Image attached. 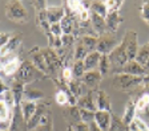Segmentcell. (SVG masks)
I'll return each mask as SVG.
<instances>
[{
	"label": "cell",
	"instance_id": "1",
	"mask_svg": "<svg viewBox=\"0 0 149 131\" xmlns=\"http://www.w3.org/2000/svg\"><path fill=\"white\" fill-rule=\"evenodd\" d=\"M143 77H137V75H130L125 73H118L113 74L112 77V86L113 89L118 91H133L137 87H143Z\"/></svg>",
	"mask_w": 149,
	"mask_h": 131
},
{
	"label": "cell",
	"instance_id": "2",
	"mask_svg": "<svg viewBox=\"0 0 149 131\" xmlns=\"http://www.w3.org/2000/svg\"><path fill=\"white\" fill-rule=\"evenodd\" d=\"M43 78H47V75L43 72H40L31 61H23L19 72L16 73L13 80L17 82H22L23 85H28L31 82L43 80Z\"/></svg>",
	"mask_w": 149,
	"mask_h": 131
},
{
	"label": "cell",
	"instance_id": "3",
	"mask_svg": "<svg viewBox=\"0 0 149 131\" xmlns=\"http://www.w3.org/2000/svg\"><path fill=\"white\" fill-rule=\"evenodd\" d=\"M6 16L7 19L17 24H24L29 19V13L25 5L19 1V0H12L6 3Z\"/></svg>",
	"mask_w": 149,
	"mask_h": 131
},
{
	"label": "cell",
	"instance_id": "4",
	"mask_svg": "<svg viewBox=\"0 0 149 131\" xmlns=\"http://www.w3.org/2000/svg\"><path fill=\"white\" fill-rule=\"evenodd\" d=\"M41 53L44 56V60L47 62V69H48V77L52 78V80H56V74L60 73L61 74V70H63V62L59 58L56 50L51 49V48H44L41 49Z\"/></svg>",
	"mask_w": 149,
	"mask_h": 131
},
{
	"label": "cell",
	"instance_id": "5",
	"mask_svg": "<svg viewBox=\"0 0 149 131\" xmlns=\"http://www.w3.org/2000/svg\"><path fill=\"white\" fill-rule=\"evenodd\" d=\"M117 47V38H116L115 33H108L99 36V43H97V48L96 50L100 54H105L108 56L112 50H115V48Z\"/></svg>",
	"mask_w": 149,
	"mask_h": 131
},
{
	"label": "cell",
	"instance_id": "6",
	"mask_svg": "<svg viewBox=\"0 0 149 131\" xmlns=\"http://www.w3.org/2000/svg\"><path fill=\"white\" fill-rule=\"evenodd\" d=\"M123 41L125 44V49H127V54H128V60L133 61L137 56L139 52V44H137V33L134 31H127V33L124 34Z\"/></svg>",
	"mask_w": 149,
	"mask_h": 131
},
{
	"label": "cell",
	"instance_id": "7",
	"mask_svg": "<svg viewBox=\"0 0 149 131\" xmlns=\"http://www.w3.org/2000/svg\"><path fill=\"white\" fill-rule=\"evenodd\" d=\"M3 61V70L1 72L7 75V77H15L16 73L19 72V69H20V65H22V61L17 56H8L6 58H1Z\"/></svg>",
	"mask_w": 149,
	"mask_h": 131
},
{
	"label": "cell",
	"instance_id": "8",
	"mask_svg": "<svg viewBox=\"0 0 149 131\" xmlns=\"http://www.w3.org/2000/svg\"><path fill=\"white\" fill-rule=\"evenodd\" d=\"M22 38H23L22 33L11 34V38H9V41L7 43V45L0 50V56H1V58H6V57H8V56H12L13 52H16V50L20 48V45H22Z\"/></svg>",
	"mask_w": 149,
	"mask_h": 131
},
{
	"label": "cell",
	"instance_id": "9",
	"mask_svg": "<svg viewBox=\"0 0 149 131\" xmlns=\"http://www.w3.org/2000/svg\"><path fill=\"white\" fill-rule=\"evenodd\" d=\"M47 107H48V103H39L37 102L36 112H35L33 117L25 123V125H27V131H35L39 126H40V121H41V118H43V115L47 112L45 111Z\"/></svg>",
	"mask_w": 149,
	"mask_h": 131
},
{
	"label": "cell",
	"instance_id": "10",
	"mask_svg": "<svg viewBox=\"0 0 149 131\" xmlns=\"http://www.w3.org/2000/svg\"><path fill=\"white\" fill-rule=\"evenodd\" d=\"M29 56H31L32 61L31 62L35 66H36L40 72H43L44 74L48 77V69H47V62L45 60H44V56L43 53H41V48L39 47H35L33 49H31V52H29Z\"/></svg>",
	"mask_w": 149,
	"mask_h": 131
},
{
	"label": "cell",
	"instance_id": "11",
	"mask_svg": "<svg viewBox=\"0 0 149 131\" xmlns=\"http://www.w3.org/2000/svg\"><path fill=\"white\" fill-rule=\"evenodd\" d=\"M124 21L123 16L120 15V12H116V11H109L108 15L105 17V24H107V29L111 33H116L120 28L121 23Z\"/></svg>",
	"mask_w": 149,
	"mask_h": 131
},
{
	"label": "cell",
	"instance_id": "12",
	"mask_svg": "<svg viewBox=\"0 0 149 131\" xmlns=\"http://www.w3.org/2000/svg\"><path fill=\"white\" fill-rule=\"evenodd\" d=\"M102 80V75L100 74L99 70H91V72H85V74L83 75L81 81L84 82V85L87 86L88 90H95L97 86L100 85Z\"/></svg>",
	"mask_w": 149,
	"mask_h": 131
},
{
	"label": "cell",
	"instance_id": "13",
	"mask_svg": "<svg viewBox=\"0 0 149 131\" xmlns=\"http://www.w3.org/2000/svg\"><path fill=\"white\" fill-rule=\"evenodd\" d=\"M120 73H125V74H130V75H137V77H144L148 73L145 68L143 65H140L137 61H128L123 69L120 70Z\"/></svg>",
	"mask_w": 149,
	"mask_h": 131
},
{
	"label": "cell",
	"instance_id": "14",
	"mask_svg": "<svg viewBox=\"0 0 149 131\" xmlns=\"http://www.w3.org/2000/svg\"><path fill=\"white\" fill-rule=\"evenodd\" d=\"M89 21H91V25H92L93 32H95L97 36H102V34L108 33L107 24H105V19H104V17H101V16L96 15V13L91 12Z\"/></svg>",
	"mask_w": 149,
	"mask_h": 131
},
{
	"label": "cell",
	"instance_id": "15",
	"mask_svg": "<svg viewBox=\"0 0 149 131\" xmlns=\"http://www.w3.org/2000/svg\"><path fill=\"white\" fill-rule=\"evenodd\" d=\"M96 91L95 90H89L87 94H84L83 97H80L77 99V107L83 110H89V111H97L96 107V102H95V95Z\"/></svg>",
	"mask_w": 149,
	"mask_h": 131
},
{
	"label": "cell",
	"instance_id": "16",
	"mask_svg": "<svg viewBox=\"0 0 149 131\" xmlns=\"http://www.w3.org/2000/svg\"><path fill=\"white\" fill-rule=\"evenodd\" d=\"M63 117H64L65 122H67L69 126H74L81 122L80 109H79L77 106H65L64 111H63Z\"/></svg>",
	"mask_w": 149,
	"mask_h": 131
},
{
	"label": "cell",
	"instance_id": "17",
	"mask_svg": "<svg viewBox=\"0 0 149 131\" xmlns=\"http://www.w3.org/2000/svg\"><path fill=\"white\" fill-rule=\"evenodd\" d=\"M112 122V112L111 111H101L97 110L95 112V123L101 128L102 131H108Z\"/></svg>",
	"mask_w": 149,
	"mask_h": 131
},
{
	"label": "cell",
	"instance_id": "18",
	"mask_svg": "<svg viewBox=\"0 0 149 131\" xmlns=\"http://www.w3.org/2000/svg\"><path fill=\"white\" fill-rule=\"evenodd\" d=\"M96 107L97 110H101V111H111L112 105H111V98L109 95L102 90H97L96 91Z\"/></svg>",
	"mask_w": 149,
	"mask_h": 131
},
{
	"label": "cell",
	"instance_id": "19",
	"mask_svg": "<svg viewBox=\"0 0 149 131\" xmlns=\"http://www.w3.org/2000/svg\"><path fill=\"white\" fill-rule=\"evenodd\" d=\"M136 99H134L133 97L130 98L129 101L127 102V105H125V110H124V115H123V122H124L125 125L129 127V125L132 123V121L134 119V117H136Z\"/></svg>",
	"mask_w": 149,
	"mask_h": 131
},
{
	"label": "cell",
	"instance_id": "20",
	"mask_svg": "<svg viewBox=\"0 0 149 131\" xmlns=\"http://www.w3.org/2000/svg\"><path fill=\"white\" fill-rule=\"evenodd\" d=\"M20 110H22V114H23V119H24V122L27 123V122L33 117L35 112H36L37 102H31V101L23 99L22 102H20Z\"/></svg>",
	"mask_w": 149,
	"mask_h": 131
},
{
	"label": "cell",
	"instance_id": "21",
	"mask_svg": "<svg viewBox=\"0 0 149 131\" xmlns=\"http://www.w3.org/2000/svg\"><path fill=\"white\" fill-rule=\"evenodd\" d=\"M68 87H69V93H71L73 97L77 98V99L89 91L81 80H72V81L68 84Z\"/></svg>",
	"mask_w": 149,
	"mask_h": 131
},
{
	"label": "cell",
	"instance_id": "22",
	"mask_svg": "<svg viewBox=\"0 0 149 131\" xmlns=\"http://www.w3.org/2000/svg\"><path fill=\"white\" fill-rule=\"evenodd\" d=\"M100 58H101V54L99 52H92V53H88L85 60H84V68H85V72H91V70H96V68H99V62Z\"/></svg>",
	"mask_w": 149,
	"mask_h": 131
},
{
	"label": "cell",
	"instance_id": "23",
	"mask_svg": "<svg viewBox=\"0 0 149 131\" xmlns=\"http://www.w3.org/2000/svg\"><path fill=\"white\" fill-rule=\"evenodd\" d=\"M13 111L8 107L6 102L3 99V95L0 97V123H11L13 118Z\"/></svg>",
	"mask_w": 149,
	"mask_h": 131
},
{
	"label": "cell",
	"instance_id": "24",
	"mask_svg": "<svg viewBox=\"0 0 149 131\" xmlns=\"http://www.w3.org/2000/svg\"><path fill=\"white\" fill-rule=\"evenodd\" d=\"M43 98H44V94L41 90L31 89V87H25L24 94H23V99L31 101V102H40Z\"/></svg>",
	"mask_w": 149,
	"mask_h": 131
},
{
	"label": "cell",
	"instance_id": "25",
	"mask_svg": "<svg viewBox=\"0 0 149 131\" xmlns=\"http://www.w3.org/2000/svg\"><path fill=\"white\" fill-rule=\"evenodd\" d=\"M87 54H88V52L85 49V47L83 45L80 38H77L76 44H74V48H73V62L74 61H84Z\"/></svg>",
	"mask_w": 149,
	"mask_h": 131
},
{
	"label": "cell",
	"instance_id": "26",
	"mask_svg": "<svg viewBox=\"0 0 149 131\" xmlns=\"http://www.w3.org/2000/svg\"><path fill=\"white\" fill-rule=\"evenodd\" d=\"M83 43V45L85 47L88 53L96 52L97 43H99V36H84V37H79Z\"/></svg>",
	"mask_w": 149,
	"mask_h": 131
},
{
	"label": "cell",
	"instance_id": "27",
	"mask_svg": "<svg viewBox=\"0 0 149 131\" xmlns=\"http://www.w3.org/2000/svg\"><path fill=\"white\" fill-rule=\"evenodd\" d=\"M89 11L99 16H101V17H104V19H105L107 15H108V8H107L105 1H91Z\"/></svg>",
	"mask_w": 149,
	"mask_h": 131
},
{
	"label": "cell",
	"instance_id": "28",
	"mask_svg": "<svg viewBox=\"0 0 149 131\" xmlns=\"http://www.w3.org/2000/svg\"><path fill=\"white\" fill-rule=\"evenodd\" d=\"M148 60H149V45H148V43H146L139 48V52H137V56H136V58H134V61H137L140 65H143L144 68H145Z\"/></svg>",
	"mask_w": 149,
	"mask_h": 131
},
{
	"label": "cell",
	"instance_id": "29",
	"mask_svg": "<svg viewBox=\"0 0 149 131\" xmlns=\"http://www.w3.org/2000/svg\"><path fill=\"white\" fill-rule=\"evenodd\" d=\"M108 131H129V127L123 122L120 117H116L112 114V122Z\"/></svg>",
	"mask_w": 149,
	"mask_h": 131
},
{
	"label": "cell",
	"instance_id": "30",
	"mask_svg": "<svg viewBox=\"0 0 149 131\" xmlns=\"http://www.w3.org/2000/svg\"><path fill=\"white\" fill-rule=\"evenodd\" d=\"M97 70L100 72V74L102 77H107L108 73H111V62H109V58L108 56L105 54H101V58H100V62H99V68Z\"/></svg>",
	"mask_w": 149,
	"mask_h": 131
},
{
	"label": "cell",
	"instance_id": "31",
	"mask_svg": "<svg viewBox=\"0 0 149 131\" xmlns=\"http://www.w3.org/2000/svg\"><path fill=\"white\" fill-rule=\"evenodd\" d=\"M129 131H149V127L144 119L139 118L136 115L134 119L132 121V123L129 125Z\"/></svg>",
	"mask_w": 149,
	"mask_h": 131
},
{
	"label": "cell",
	"instance_id": "32",
	"mask_svg": "<svg viewBox=\"0 0 149 131\" xmlns=\"http://www.w3.org/2000/svg\"><path fill=\"white\" fill-rule=\"evenodd\" d=\"M71 68H72V73H73L74 80H81L83 75L85 74V68H84L83 61H74Z\"/></svg>",
	"mask_w": 149,
	"mask_h": 131
},
{
	"label": "cell",
	"instance_id": "33",
	"mask_svg": "<svg viewBox=\"0 0 149 131\" xmlns=\"http://www.w3.org/2000/svg\"><path fill=\"white\" fill-rule=\"evenodd\" d=\"M149 107V97L145 94H141L136 99V111H145Z\"/></svg>",
	"mask_w": 149,
	"mask_h": 131
},
{
	"label": "cell",
	"instance_id": "34",
	"mask_svg": "<svg viewBox=\"0 0 149 131\" xmlns=\"http://www.w3.org/2000/svg\"><path fill=\"white\" fill-rule=\"evenodd\" d=\"M3 99L4 102L8 105V107L11 110H15L16 107H17V103H16V99H15V95H13L12 90L9 89V90H7L6 93L3 94Z\"/></svg>",
	"mask_w": 149,
	"mask_h": 131
},
{
	"label": "cell",
	"instance_id": "35",
	"mask_svg": "<svg viewBox=\"0 0 149 131\" xmlns=\"http://www.w3.org/2000/svg\"><path fill=\"white\" fill-rule=\"evenodd\" d=\"M71 93H65V91L63 90H59L57 93L55 94V101L57 105H60V106H68V97Z\"/></svg>",
	"mask_w": 149,
	"mask_h": 131
},
{
	"label": "cell",
	"instance_id": "36",
	"mask_svg": "<svg viewBox=\"0 0 149 131\" xmlns=\"http://www.w3.org/2000/svg\"><path fill=\"white\" fill-rule=\"evenodd\" d=\"M47 36H48V45H49L48 48H51V49H53V50H59L60 48L63 47L61 37H56V36H53V34H51V33H48Z\"/></svg>",
	"mask_w": 149,
	"mask_h": 131
},
{
	"label": "cell",
	"instance_id": "37",
	"mask_svg": "<svg viewBox=\"0 0 149 131\" xmlns=\"http://www.w3.org/2000/svg\"><path fill=\"white\" fill-rule=\"evenodd\" d=\"M95 112L96 111H89V110H83L80 109V118H81V122L83 123H92L95 122Z\"/></svg>",
	"mask_w": 149,
	"mask_h": 131
},
{
	"label": "cell",
	"instance_id": "38",
	"mask_svg": "<svg viewBox=\"0 0 149 131\" xmlns=\"http://www.w3.org/2000/svg\"><path fill=\"white\" fill-rule=\"evenodd\" d=\"M60 80H61L63 82H65V84L68 85L69 82L72 81V80H74L73 78V73H72V68L71 66H65V68H63L61 70V74H60Z\"/></svg>",
	"mask_w": 149,
	"mask_h": 131
},
{
	"label": "cell",
	"instance_id": "39",
	"mask_svg": "<svg viewBox=\"0 0 149 131\" xmlns=\"http://www.w3.org/2000/svg\"><path fill=\"white\" fill-rule=\"evenodd\" d=\"M105 4H107V8H108V12L109 11L120 12V8H121V5L124 4V1H123V0H107Z\"/></svg>",
	"mask_w": 149,
	"mask_h": 131
},
{
	"label": "cell",
	"instance_id": "40",
	"mask_svg": "<svg viewBox=\"0 0 149 131\" xmlns=\"http://www.w3.org/2000/svg\"><path fill=\"white\" fill-rule=\"evenodd\" d=\"M140 16L149 25V1H144L141 4V7H140Z\"/></svg>",
	"mask_w": 149,
	"mask_h": 131
},
{
	"label": "cell",
	"instance_id": "41",
	"mask_svg": "<svg viewBox=\"0 0 149 131\" xmlns=\"http://www.w3.org/2000/svg\"><path fill=\"white\" fill-rule=\"evenodd\" d=\"M49 33L53 34V36H56V37H61V36H63V31H61V25H60V23L51 24Z\"/></svg>",
	"mask_w": 149,
	"mask_h": 131
},
{
	"label": "cell",
	"instance_id": "42",
	"mask_svg": "<svg viewBox=\"0 0 149 131\" xmlns=\"http://www.w3.org/2000/svg\"><path fill=\"white\" fill-rule=\"evenodd\" d=\"M9 38H11V34L7 33V32L0 31V50L7 45V43L9 41Z\"/></svg>",
	"mask_w": 149,
	"mask_h": 131
},
{
	"label": "cell",
	"instance_id": "43",
	"mask_svg": "<svg viewBox=\"0 0 149 131\" xmlns=\"http://www.w3.org/2000/svg\"><path fill=\"white\" fill-rule=\"evenodd\" d=\"M72 128H73V131H89V125L80 122V123H77V125L72 126Z\"/></svg>",
	"mask_w": 149,
	"mask_h": 131
},
{
	"label": "cell",
	"instance_id": "44",
	"mask_svg": "<svg viewBox=\"0 0 149 131\" xmlns=\"http://www.w3.org/2000/svg\"><path fill=\"white\" fill-rule=\"evenodd\" d=\"M7 90H9V86L3 81V78L0 77V95H3Z\"/></svg>",
	"mask_w": 149,
	"mask_h": 131
},
{
	"label": "cell",
	"instance_id": "45",
	"mask_svg": "<svg viewBox=\"0 0 149 131\" xmlns=\"http://www.w3.org/2000/svg\"><path fill=\"white\" fill-rule=\"evenodd\" d=\"M89 131H102V130L95 123V122H92V123H89Z\"/></svg>",
	"mask_w": 149,
	"mask_h": 131
},
{
	"label": "cell",
	"instance_id": "46",
	"mask_svg": "<svg viewBox=\"0 0 149 131\" xmlns=\"http://www.w3.org/2000/svg\"><path fill=\"white\" fill-rule=\"evenodd\" d=\"M143 94L149 97V85H143Z\"/></svg>",
	"mask_w": 149,
	"mask_h": 131
},
{
	"label": "cell",
	"instance_id": "47",
	"mask_svg": "<svg viewBox=\"0 0 149 131\" xmlns=\"http://www.w3.org/2000/svg\"><path fill=\"white\" fill-rule=\"evenodd\" d=\"M143 82H144V85H149V72L143 77Z\"/></svg>",
	"mask_w": 149,
	"mask_h": 131
},
{
	"label": "cell",
	"instance_id": "48",
	"mask_svg": "<svg viewBox=\"0 0 149 131\" xmlns=\"http://www.w3.org/2000/svg\"><path fill=\"white\" fill-rule=\"evenodd\" d=\"M144 112H145V123L148 125V127H149V109H146Z\"/></svg>",
	"mask_w": 149,
	"mask_h": 131
},
{
	"label": "cell",
	"instance_id": "49",
	"mask_svg": "<svg viewBox=\"0 0 149 131\" xmlns=\"http://www.w3.org/2000/svg\"><path fill=\"white\" fill-rule=\"evenodd\" d=\"M145 69L149 72V60H148V62H146V65H145Z\"/></svg>",
	"mask_w": 149,
	"mask_h": 131
},
{
	"label": "cell",
	"instance_id": "50",
	"mask_svg": "<svg viewBox=\"0 0 149 131\" xmlns=\"http://www.w3.org/2000/svg\"><path fill=\"white\" fill-rule=\"evenodd\" d=\"M67 131H73V128H72V126H68V128H67Z\"/></svg>",
	"mask_w": 149,
	"mask_h": 131
},
{
	"label": "cell",
	"instance_id": "51",
	"mask_svg": "<svg viewBox=\"0 0 149 131\" xmlns=\"http://www.w3.org/2000/svg\"><path fill=\"white\" fill-rule=\"evenodd\" d=\"M0 60H1V56H0Z\"/></svg>",
	"mask_w": 149,
	"mask_h": 131
},
{
	"label": "cell",
	"instance_id": "52",
	"mask_svg": "<svg viewBox=\"0 0 149 131\" xmlns=\"http://www.w3.org/2000/svg\"><path fill=\"white\" fill-rule=\"evenodd\" d=\"M148 45H149V41H148Z\"/></svg>",
	"mask_w": 149,
	"mask_h": 131
},
{
	"label": "cell",
	"instance_id": "53",
	"mask_svg": "<svg viewBox=\"0 0 149 131\" xmlns=\"http://www.w3.org/2000/svg\"><path fill=\"white\" fill-rule=\"evenodd\" d=\"M148 109H149V107H148Z\"/></svg>",
	"mask_w": 149,
	"mask_h": 131
},
{
	"label": "cell",
	"instance_id": "54",
	"mask_svg": "<svg viewBox=\"0 0 149 131\" xmlns=\"http://www.w3.org/2000/svg\"><path fill=\"white\" fill-rule=\"evenodd\" d=\"M8 131H9V130H8Z\"/></svg>",
	"mask_w": 149,
	"mask_h": 131
}]
</instances>
